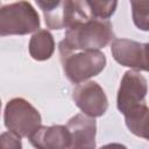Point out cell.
Instances as JSON below:
<instances>
[{"label":"cell","mask_w":149,"mask_h":149,"mask_svg":"<svg viewBox=\"0 0 149 149\" xmlns=\"http://www.w3.org/2000/svg\"><path fill=\"white\" fill-rule=\"evenodd\" d=\"M91 16L99 20H107L113 15L118 1H86Z\"/></svg>","instance_id":"5bb4252c"},{"label":"cell","mask_w":149,"mask_h":149,"mask_svg":"<svg viewBox=\"0 0 149 149\" xmlns=\"http://www.w3.org/2000/svg\"><path fill=\"white\" fill-rule=\"evenodd\" d=\"M59 55L64 74L73 84L99 74L106 65V56L99 50L78 52L59 50Z\"/></svg>","instance_id":"3957f363"},{"label":"cell","mask_w":149,"mask_h":149,"mask_svg":"<svg viewBox=\"0 0 149 149\" xmlns=\"http://www.w3.org/2000/svg\"><path fill=\"white\" fill-rule=\"evenodd\" d=\"M99 149H127V147L121 143H108L106 146H102Z\"/></svg>","instance_id":"2e32d148"},{"label":"cell","mask_w":149,"mask_h":149,"mask_svg":"<svg viewBox=\"0 0 149 149\" xmlns=\"http://www.w3.org/2000/svg\"><path fill=\"white\" fill-rule=\"evenodd\" d=\"M130 5L134 24L143 31H149V1H132Z\"/></svg>","instance_id":"4fadbf2b"},{"label":"cell","mask_w":149,"mask_h":149,"mask_svg":"<svg viewBox=\"0 0 149 149\" xmlns=\"http://www.w3.org/2000/svg\"><path fill=\"white\" fill-rule=\"evenodd\" d=\"M111 52L113 58L122 66L149 72V43L116 38L111 44Z\"/></svg>","instance_id":"52a82bcc"},{"label":"cell","mask_w":149,"mask_h":149,"mask_svg":"<svg viewBox=\"0 0 149 149\" xmlns=\"http://www.w3.org/2000/svg\"><path fill=\"white\" fill-rule=\"evenodd\" d=\"M127 128L136 136L149 141V107L140 105L125 114Z\"/></svg>","instance_id":"7c38bea8"},{"label":"cell","mask_w":149,"mask_h":149,"mask_svg":"<svg viewBox=\"0 0 149 149\" xmlns=\"http://www.w3.org/2000/svg\"><path fill=\"white\" fill-rule=\"evenodd\" d=\"M114 38L113 26L108 20L91 17L69 28L58 49L66 51H93L106 47Z\"/></svg>","instance_id":"6da1fadb"},{"label":"cell","mask_w":149,"mask_h":149,"mask_svg":"<svg viewBox=\"0 0 149 149\" xmlns=\"http://www.w3.org/2000/svg\"><path fill=\"white\" fill-rule=\"evenodd\" d=\"M55 51V41L47 29L36 31L29 41V54L35 61H47Z\"/></svg>","instance_id":"8fae6325"},{"label":"cell","mask_w":149,"mask_h":149,"mask_svg":"<svg viewBox=\"0 0 149 149\" xmlns=\"http://www.w3.org/2000/svg\"><path fill=\"white\" fill-rule=\"evenodd\" d=\"M72 99L83 114L93 119L104 115L108 108L106 93L95 81H87L77 85L73 88Z\"/></svg>","instance_id":"ba28073f"},{"label":"cell","mask_w":149,"mask_h":149,"mask_svg":"<svg viewBox=\"0 0 149 149\" xmlns=\"http://www.w3.org/2000/svg\"><path fill=\"white\" fill-rule=\"evenodd\" d=\"M36 3L42 9L45 24L50 29H69L72 26L92 17L86 1L37 0Z\"/></svg>","instance_id":"7a4b0ae2"},{"label":"cell","mask_w":149,"mask_h":149,"mask_svg":"<svg viewBox=\"0 0 149 149\" xmlns=\"http://www.w3.org/2000/svg\"><path fill=\"white\" fill-rule=\"evenodd\" d=\"M3 121L6 128L20 137H30L41 127L40 112L26 99L14 98L5 107Z\"/></svg>","instance_id":"5b68a950"},{"label":"cell","mask_w":149,"mask_h":149,"mask_svg":"<svg viewBox=\"0 0 149 149\" xmlns=\"http://www.w3.org/2000/svg\"><path fill=\"white\" fill-rule=\"evenodd\" d=\"M40 16L28 1L5 5L0 9V35H26L40 29Z\"/></svg>","instance_id":"277c9868"},{"label":"cell","mask_w":149,"mask_h":149,"mask_svg":"<svg viewBox=\"0 0 149 149\" xmlns=\"http://www.w3.org/2000/svg\"><path fill=\"white\" fill-rule=\"evenodd\" d=\"M148 84L146 78L135 70L126 71L118 91L116 105L120 113L127 114L133 108L146 104Z\"/></svg>","instance_id":"8992f818"},{"label":"cell","mask_w":149,"mask_h":149,"mask_svg":"<svg viewBox=\"0 0 149 149\" xmlns=\"http://www.w3.org/2000/svg\"><path fill=\"white\" fill-rule=\"evenodd\" d=\"M66 127L71 134L69 149H95L97 123L93 118L77 114L68 121Z\"/></svg>","instance_id":"9c48e42d"},{"label":"cell","mask_w":149,"mask_h":149,"mask_svg":"<svg viewBox=\"0 0 149 149\" xmlns=\"http://www.w3.org/2000/svg\"><path fill=\"white\" fill-rule=\"evenodd\" d=\"M0 149H22L21 137L12 132H5L0 136Z\"/></svg>","instance_id":"9a60e30c"},{"label":"cell","mask_w":149,"mask_h":149,"mask_svg":"<svg viewBox=\"0 0 149 149\" xmlns=\"http://www.w3.org/2000/svg\"><path fill=\"white\" fill-rule=\"evenodd\" d=\"M29 141L36 149H69L71 134L66 126H41Z\"/></svg>","instance_id":"30bf717a"}]
</instances>
